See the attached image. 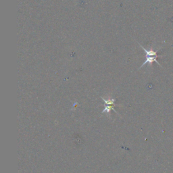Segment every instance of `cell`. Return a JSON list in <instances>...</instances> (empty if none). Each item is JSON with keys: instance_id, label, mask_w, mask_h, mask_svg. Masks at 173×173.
<instances>
[{"instance_id": "obj_1", "label": "cell", "mask_w": 173, "mask_h": 173, "mask_svg": "<svg viewBox=\"0 0 173 173\" xmlns=\"http://www.w3.org/2000/svg\"><path fill=\"white\" fill-rule=\"evenodd\" d=\"M138 44L139 45V46L141 47V48L143 49V50L145 52V62L143 63V64L141 65L140 66V68H141L142 67H143V66L145 65V64H149V65H152V63L153 62H156L157 64H158L159 66H161V64H160V63L158 62V60H157V58L159 57V56H158V54H157V53H158V51L160 49H158V50H156V51H154V49H146L145 48H143V47L141 45L140 43H138Z\"/></svg>"}, {"instance_id": "obj_2", "label": "cell", "mask_w": 173, "mask_h": 173, "mask_svg": "<svg viewBox=\"0 0 173 173\" xmlns=\"http://www.w3.org/2000/svg\"><path fill=\"white\" fill-rule=\"evenodd\" d=\"M114 106H115V105L106 104L105 108L104 109V110L102 111V113H108L110 115V112H111V110H114L116 113H117V112L115 110V108H114ZM117 114H118V115H119V113H117Z\"/></svg>"}]
</instances>
